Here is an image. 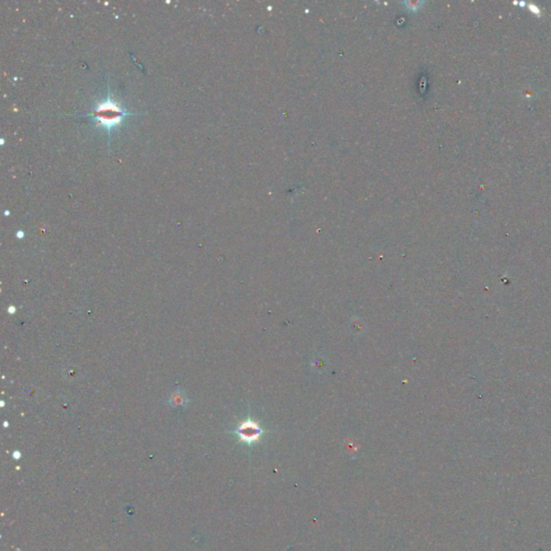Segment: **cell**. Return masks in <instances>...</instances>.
Returning a JSON list of instances; mask_svg holds the SVG:
<instances>
[{
	"mask_svg": "<svg viewBox=\"0 0 551 551\" xmlns=\"http://www.w3.org/2000/svg\"><path fill=\"white\" fill-rule=\"evenodd\" d=\"M126 115H128V113L122 110L120 105L113 101L110 96L107 100L99 102L95 110L93 111V116L98 120V125L107 127L108 131H111V128L119 125Z\"/></svg>",
	"mask_w": 551,
	"mask_h": 551,
	"instance_id": "1",
	"label": "cell"
},
{
	"mask_svg": "<svg viewBox=\"0 0 551 551\" xmlns=\"http://www.w3.org/2000/svg\"><path fill=\"white\" fill-rule=\"evenodd\" d=\"M262 433H263L262 430L251 421L244 422V423L241 424L239 429L237 430V434L240 437V439L248 443L256 441L262 435Z\"/></svg>",
	"mask_w": 551,
	"mask_h": 551,
	"instance_id": "2",
	"label": "cell"
}]
</instances>
